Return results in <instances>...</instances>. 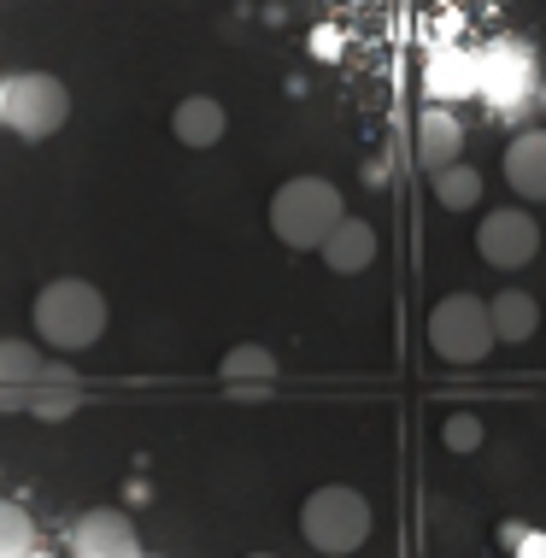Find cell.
Instances as JSON below:
<instances>
[{
  "label": "cell",
  "instance_id": "6da1fadb",
  "mask_svg": "<svg viewBox=\"0 0 546 558\" xmlns=\"http://www.w3.org/2000/svg\"><path fill=\"white\" fill-rule=\"evenodd\" d=\"M29 318H36V336L53 347V353H83V347H95L106 336V294L95 282L83 277H53L48 289L36 294V306H29Z\"/></svg>",
  "mask_w": 546,
  "mask_h": 558
},
{
  "label": "cell",
  "instance_id": "7a4b0ae2",
  "mask_svg": "<svg viewBox=\"0 0 546 558\" xmlns=\"http://www.w3.org/2000/svg\"><path fill=\"white\" fill-rule=\"evenodd\" d=\"M347 218L341 206V189L329 177H288V183L270 194V230H277L282 247L294 253H312L324 247V235Z\"/></svg>",
  "mask_w": 546,
  "mask_h": 558
},
{
  "label": "cell",
  "instance_id": "3957f363",
  "mask_svg": "<svg viewBox=\"0 0 546 558\" xmlns=\"http://www.w3.org/2000/svg\"><path fill=\"white\" fill-rule=\"evenodd\" d=\"M71 118V88L53 71H7L0 77V130L19 142H48Z\"/></svg>",
  "mask_w": 546,
  "mask_h": 558
},
{
  "label": "cell",
  "instance_id": "277c9868",
  "mask_svg": "<svg viewBox=\"0 0 546 558\" xmlns=\"http://www.w3.org/2000/svg\"><path fill=\"white\" fill-rule=\"evenodd\" d=\"M371 500H364L359 488H347V482H329V488L306 494V506H300V535H306V547H317L324 558H347L359 553L364 541H371Z\"/></svg>",
  "mask_w": 546,
  "mask_h": 558
},
{
  "label": "cell",
  "instance_id": "5b68a950",
  "mask_svg": "<svg viewBox=\"0 0 546 558\" xmlns=\"http://www.w3.org/2000/svg\"><path fill=\"white\" fill-rule=\"evenodd\" d=\"M429 347L447 365H482L494 353V324H488V300L476 294H447L429 312Z\"/></svg>",
  "mask_w": 546,
  "mask_h": 558
},
{
  "label": "cell",
  "instance_id": "8992f818",
  "mask_svg": "<svg viewBox=\"0 0 546 558\" xmlns=\"http://www.w3.org/2000/svg\"><path fill=\"white\" fill-rule=\"evenodd\" d=\"M476 253H482V265H494V270H523L541 253V223L529 218L523 206L488 213L476 230Z\"/></svg>",
  "mask_w": 546,
  "mask_h": 558
},
{
  "label": "cell",
  "instance_id": "52a82bcc",
  "mask_svg": "<svg viewBox=\"0 0 546 558\" xmlns=\"http://www.w3.org/2000/svg\"><path fill=\"white\" fill-rule=\"evenodd\" d=\"M71 558H142V535H135L130 511L95 506L71 523Z\"/></svg>",
  "mask_w": 546,
  "mask_h": 558
},
{
  "label": "cell",
  "instance_id": "ba28073f",
  "mask_svg": "<svg viewBox=\"0 0 546 558\" xmlns=\"http://www.w3.org/2000/svg\"><path fill=\"white\" fill-rule=\"evenodd\" d=\"M41 371H48V353L36 341L0 336V412H29V395H36Z\"/></svg>",
  "mask_w": 546,
  "mask_h": 558
},
{
  "label": "cell",
  "instance_id": "9c48e42d",
  "mask_svg": "<svg viewBox=\"0 0 546 558\" xmlns=\"http://www.w3.org/2000/svg\"><path fill=\"white\" fill-rule=\"evenodd\" d=\"M77 405H83V376L65 359H48L36 395H29V417L36 424H65V417H77Z\"/></svg>",
  "mask_w": 546,
  "mask_h": 558
},
{
  "label": "cell",
  "instance_id": "30bf717a",
  "mask_svg": "<svg viewBox=\"0 0 546 558\" xmlns=\"http://www.w3.org/2000/svg\"><path fill=\"white\" fill-rule=\"evenodd\" d=\"M506 183L529 206L546 201V130H523L518 142L506 147Z\"/></svg>",
  "mask_w": 546,
  "mask_h": 558
},
{
  "label": "cell",
  "instance_id": "8fae6325",
  "mask_svg": "<svg viewBox=\"0 0 546 558\" xmlns=\"http://www.w3.org/2000/svg\"><path fill=\"white\" fill-rule=\"evenodd\" d=\"M223 130H230V112H223V100H211V95H189V100H177V112H171V135H177L182 147L206 154V147H218V142H223Z\"/></svg>",
  "mask_w": 546,
  "mask_h": 558
},
{
  "label": "cell",
  "instance_id": "7c38bea8",
  "mask_svg": "<svg viewBox=\"0 0 546 558\" xmlns=\"http://www.w3.org/2000/svg\"><path fill=\"white\" fill-rule=\"evenodd\" d=\"M324 265L336 270V277H359V270H371L376 265V230L364 218H341L336 230L324 235Z\"/></svg>",
  "mask_w": 546,
  "mask_h": 558
},
{
  "label": "cell",
  "instance_id": "4fadbf2b",
  "mask_svg": "<svg viewBox=\"0 0 546 558\" xmlns=\"http://www.w3.org/2000/svg\"><path fill=\"white\" fill-rule=\"evenodd\" d=\"M218 376H223L230 395H270V388H277V353L259 341H241V347H230V359L218 365Z\"/></svg>",
  "mask_w": 546,
  "mask_h": 558
},
{
  "label": "cell",
  "instance_id": "5bb4252c",
  "mask_svg": "<svg viewBox=\"0 0 546 558\" xmlns=\"http://www.w3.org/2000/svg\"><path fill=\"white\" fill-rule=\"evenodd\" d=\"M459 154H464V124L447 107H429L417 118V165L423 171H441V165H452Z\"/></svg>",
  "mask_w": 546,
  "mask_h": 558
},
{
  "label": "cell",
  "instance_id": "9a60e30c",
  "mask_svg": "<svg viewBox=\"0 0 546 558\" xmlns=\"http://www.w3.org/2000/svg\"><path fill=\"white\" fill-rule=\"evenodd\" d=\"M488 324H494V341H529L541 329V306H535V294H523V289H506V294H494L488 300Z\"/></svg>",
  "mask_w": 546,
  "mask_h": 558
},
{
  "label": "cell",
  "instance_id": "2e32d148",
  "mask_svg": "<svg viewBox=\"0 0 546 558\" xmlns=\"http://www.w3.org/2000/svg\"><path fill=\"white\" fill-rule=\"evenodd\" d=\"M435 177V201L447 206V213H470V206L482 201V171H470L464 159H452L441 165V171H429Z\"/></svg>",
  "mask_w": 546,
  "mask_h": 558
},
{
  "label": "cell",
  "instance_id": "e0dca14e",
  "mask_svg": "<svg viewBox=\"0 0 546 558\" xmlns=\"http://www.w3.org/2000/svg\"><path fill=\"white\" fill-rule=\"evenodd\" d=\"M470 88H476V59H464V53H435L429 59V95L435 100L470 95Z\"/></svg>",
  "mask_w": 546,
  "mask_h": 558
},
{
  "label": "cell",
  "instance_id": "ac0fdd59",
  "mask_svg": "<svg viewBox=\"0 0 546 558\" xmlns=\"http://www.w3.org/2000/svg\"><path fill=\"white\" fill-rule=\"evenodd\" d=\"M0 558H36V518L19 500H0Z\"/></svg>",
  "mask_w": 546,
  "mask_h": 558
},
{
  "label": "cell",
  "instance_id": "d6986e66",
  "mask_svg": "<svg viewBox=\"0 0 546 558\" xmlns=\"http://www.w3.org/2000/svg\"><path fill=\"white\" fill-rule=\"evenodd\" d=\"M441 441H447L452 452H476V447H482V424H476L470 412H459V417H447Z\"/></svg>",
  "mask_w": 546,
  "mask_h": 558
},
{
  "label": "cell",
  "instance_id": "ffe728a7",
  "mask_svg": "<svg viewBox=\"0 0 546 558\" xmlns=\"http://www.w3.org/2000/svg\"><path fill=\"white\" fill-rule=\"evenodd\" d=\"M253 558H270V553H253Z\"/></svg>",
  "mask_w": 546,
  "mask_h": 558
}]
</instances>
